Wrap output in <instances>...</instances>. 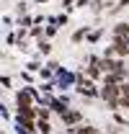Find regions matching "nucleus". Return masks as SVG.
Masks as SVG:
<instances>
[{"instance_id":"7","label":"nucleus","mask_w":129,"mask_h":134,"mask_svg":"<svg viewBox=\"0 0 129 134\" xmlns=\"http://www.w3.org/2000/svg\"><path fill=\"white\" fill-rule=\"evenodd\" d=\"M18 121H39V111L29 106V108H18Z\"/></svg>"},{"instance_id":"4","label":"nucleus","mask_w":129,"mask_h":134,"mask_svg":"<svg viewBox=\"0 0 129 134\" xmlns=\"http://www.w3.org/2000/svg\"><path fill=\"white\" fill-rule=\"evenodd\" d=\"M34 93H31V88H23V90H18L16 93V106L18 108H29V106H34Z\"/></svg>"},{"instance_id":"10","label":"nucleus","mask_w":129,"mask_h":134,"mask_svg":"<svg viewBox=\"0 0 129 134\" xmlns=\"http://www.w3.org/2000/svg\"><path fill=\"white\" fill-rule=\"evenodd\" d=\"M119 103H121V108H129V80L121 85V100Z\"/></svg>"},{"instance_id":"1","label":"nucleus","mask_w":129,"mask_h":134,"mask_svg":"<svg viewBox=\"0 0 129 134\" xmlns=\"http://www.w3.org/2000/svg\"><path fill=\"white\" fill-rule=\"evenodd\" d=\"M101 98L106 100V106L111 108V111H116V108H121V85H109L103 83L101 85Z\"/></svg>"},{"instance_id":"3","label":"nucleus","mask_w":129,"mask_h":134,"mask_svg":"<svg viewBox=\"0 0 129 134\" xmlns=\"http://www.w3.org/2000/svg\"><path fill=\"white\" fill-rule=\"evenodd\" d=\"M127 57L129 54V39H119V36H114V44L106 49V54L103 57Z\"/></svg>"},{"instance_id":"2","label":"nucleus","mask_w":129,"mask_h":134,"mask_svg":"<svg viewBox=\"0 0 129 134\" xmlns=\"http://www.w3.org/2000/svg\"><path fill=\"white\" fill-rule=\"evenodd\" d=\"M78 93H80V96H88V98H98V96H101V88H98L90 77L78 75Z\"/></svg>"},{"instance_id":"15","label":"nucleus","mask_w":129,"mask_h":134,"mask_svg":"<svg viewBox=\"0 0 129 134\" xmlns=\"http://www.w3.org/2000/svg\"><path fill=\"white\" fill-rule=\"evenodd\" d=\"M39 52H41V54H49V52H52V44H49L47 39H39Z\"/></svg>"},{"instance_id":"12","label":"nucleus","mask_w":129,"mask_h":134,"mask_svg":"<svg viewBox=\"0 0 129 134\" xmlns=\"http://www.w3.org/2000/svg\"><path fill=\"white\" fill-rule=\"evenodd\" d=\"M36 129H39L41 134H49V132H52V126H49V121H44V119H39V121H36Z\"/></svg>"},{"instance_id":"11","label":"nucleus","mask_w":129,"mask_h":134,"mask_svg":"<svg viewBox=\"0 0 129 134\" xmlns=\"http://www.w3.org/2000/svg\"><path fill=\"white\" fill-rule=\"evenodd\" d=\"M98 129H93V126H88V124H80V126H75V134H96Z\"/></svg>"},{"instance_id":"21","label":"nucleus","mask_w":129,"mask_h":134,"mask_svg":"<svg viewBox=\"0 0 129 134\" xmlns=\"http://www.w3.org/2000/svg\"><path fill=\"white\" fill-rule=\"evenodd\" d=\"M16 134H31V132H26V129H21V126H16Z\"/></svg>"},{"instance_id":"8","label":"nucleus","mask_w":129,"mask_h":134,"mask_svg":"<svg viewBox=\"0 0 129 134\" xmlns=\"http://www.w3.org/2000/svg\"><path fill=\"white\" fill-rule=\"evenodd\" d=\"M103 83H109V85H124V83H127V72H109V75H103Z\"/></svg>"},{"instance_id":"22","label":"nucleus","mask_w":129,"mask_h":134,"mask_svg":"<svg viewBox=\"0 0 129 134\" xmlns=\"http://www.w3.org/2000/svg\"><path fill=\"white\" fill-rule=\"evenodd\" d=\"M96 134H103V132H96Z\"/></svg>"},{"instance_id":"5","label":"nucleus","mask_w":129,"mask_h":134,"mask_svg":"<svg viewBox=\"0 0 129 134\" xmlns=\"http://www.w3.org/2000/svg\"><path fill=\"white\" fill-rule=\"evenodd\" d=\"M57 85L60 88H70V85H78V75H72V72H67V70H57Z\"/></svg>"},{"instance_id":"18","label":"nucleus","mask_w":129,"mask_h":134,"mask_svg":"<svg viewBox=\"0 0 129 134\" xmlns=\"http://www.w3.org/2000/svg\"><path fill=\"white\" fill-rule=\"evenodd\" d=\"M101 39V31H93V34H88V41H98Z\"/></svg>"},{"instance_id":"17","label":"nucleus","mask_w":129,"mask_h":134,"mask_svg":"<svg viewBox=\"0 0 129 134\" xmlns=\"http://www.w3.org/2000/svg\"><path fill=\"white\" fill-rule=\"evenodd\" d=\"M57 29H60V26H57V23H52V26L47 29V36H54V34H57Z\"/></svg>"},{"instance_id":"13","label":"nucleus","mask_w":129,"mask_h":134,"mask_svg":"<svg viewBox=\"0 0 129 134\" xmlns=\"http://www.w3.org/2000/svg\"><path fill=\"white\" fill-rule=\"evenodd\" d=\"M85 36H88V26H85V29H78V31L72 34V41H75V44H78V41H83V39H85Z\"/></svg>"},{"instance_id":"20","label":"nucleus","mask_w":129,"mask_h":134,"mask_svg":"<svg viewBox=\"0 0 129 134\" xmlns=\"http://www.w3.org/2000/svg\"><path fill=\"white\" fill-rule=\"evenodd\" d=\"M129 5V0H119V5H116V10H119V8H127Z\"/></svg>"},{"instance_id":"6","label":"nucleus","mask_w":129,"mask_h":134,"mask_svg":"<svg viewBox=\"0 0 129 134\" xmlns=\"http://www.w3.org/2000/svg\"><path fill=\"white\" fill-rule=\"evenodd\" d=\"M80 111H75V108H67V111H64L62 114V121H64V126H78V124H80Z\"/></svg>"},{"instance_id":"9","label":"nucleus","mask_w":129,"mask_h":134,"mask_svg":"<svg viewBox=\"0 0 129 134\" xmlns=\"http://www.w3.org/2000/svg\"><path fill=\"white\" fill-rule=\"evenodd\" d=\"M114 36H119V39H129V23H116V26H114Z\"/></svg>"},{"instance_id":"19","label":"nucleus","mask_w":129,"mask_h":134,"mask_svg":"<svg viewBox=\"0 0 129 134\" xmlns=\"http://www.w3.org/2000/svg\"><path fill=\"white\" fill-rule=\"evenodd\" d=\"M75 3H80V0H64V8H75Z\"/></svg>"},{"instance_id":"16","label":"nucleus","mask_w":129,"mask_h":134,"mask_svg":"<svg viewBox=\"0 0 129 134\" xmlns=\"http://www.w3.org/2000/svg\"><path fill=\"white\" fill-rule=\"evenodd\" d=\"M36 111H39V119H44V121H47V119H49V111H52V108H36Z\"/></svg>"},{"instance_id":"14","label":"nucleus","mask_w":129,"mask_h":134,"mask_svg":"<svg viewBox=\"0 0 129 134\" xmlns=\"http://www.w3.org/2000/svg\"><path fill=\"white\" fill-rule=\"evenodd\" d=\"M16 126H21V129H26V132H31V134H34V129H36V121H18Z\"/></svg>"}]
</instances>
